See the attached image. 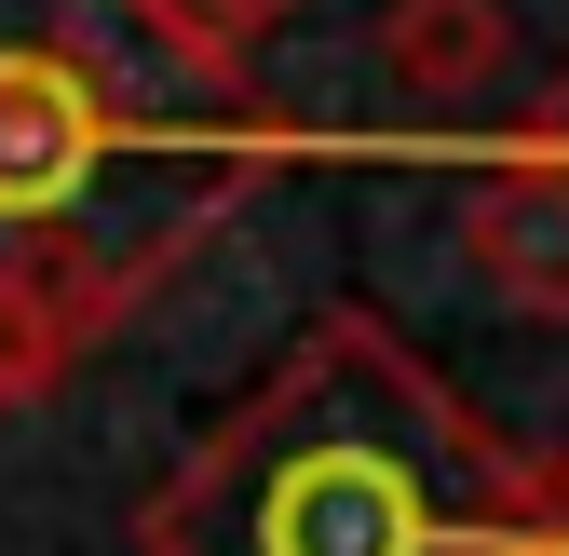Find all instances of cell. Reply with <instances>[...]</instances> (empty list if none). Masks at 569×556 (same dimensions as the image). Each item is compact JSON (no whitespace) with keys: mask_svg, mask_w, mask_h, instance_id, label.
<instances>
[{"mask_svg":"<svg viewBox=\"0 0 569 556\" xmlns=\"http://www.w3.org/2000/svg\"><path fill=\"white\" fill-rule=\"evenodd\" d=\"M299 150L163 0H0V286L96 339Z\"/></svg>","mask_w":569,"mask_h":556,"instance_id":"6da1fadb","label":"cell"},{"mask_svg":"<svg viewBox=\"0 0 569 556\" xmlns=\"http://www.w3.org/2000/svg\"><path fill=\"white\" fill-rule=\"evenodd\" d=\"M516 475L529 448H502L380 312H312L136 503V556H502Z\"/></svg>","mask_w":569,"mask_h":556,"instance_id":"7a4b0ae2","label":"cell"},{"mask_svg":"<svg viewBox=\"0 0 569 556\" xmlns=\"http://www.w3.org/2000/svg\"><path fill=\"white\" fill-rule=\"evenodd\" d=\"M475 271H488V299L569 326V82L516 136V163L475 190Z\"/></svg>","mask_w":569,"mask_h":556,"instance_id":"3957f363","label":"cell"},{"mask_svg":"<svg viewBox=\"0 0 569 556\" xmlns=\"http://www.w3.org/2000/svg\"><path fill=\"white\" fill-rule=\"evenodd\" d=\"M502 54V0H393V68L420 96H461Z\"/></svg>","mask_w":569,"mask_h":556,"instance_id":"277c9868","label":"cell"},{"mask_svg":"<svg viewBox=\"0 0 569 556\" xmlns=\"http://www.w3.org/2000/svg\"><path fill=\"white\" fill-rule=\"evenodd\" d=\"M284 14H299V0H163V28L177 41H203V54H218V68H244Z\"/></svg>","mask_w":569,"mask_h":556,"instance_id":"5b68a950","label":"cell"}]
</instances>
